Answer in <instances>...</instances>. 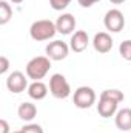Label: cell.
I'll return each instance as SVG.
<instances>
[{
  "label": "cell",
  "instance_id": "1",
  "mask_svg": "<svg viewBox=\"0 0 131 133\" xmlns=\"http://www.w3.org/2000/svg\"><path fill=\"white\" fill-rule=\"evenodd\" d=\"M125 99L123 93L120 90L111 88V90H103L100 93L99 98V104H97V111L102 118H111L117 113V107L122 101Z\"/></svg>",
  "mask_w": 131,
  "mask_h": 133
},
{
  "label": "cell",
  "instance_id": "2",
  "mask_svg": "<svg viewBox=\"0 0 131 133\" xmlns=\"http://www.w3.org/2000/svg\"><path fill=\"white\" fill-rule=\"evenodd\" d=\"M57 33L56 23L53 20L43 19V20H35L31 28H30V36L31 39L37 40V42H43V40H49L53 39Z\"/></svg>",
  "mask_w": 131,
  "mask_h": 133
},
{
  "label": "cell",
  "instance_id": "3",
  "mask_svg": "<svg viewBox=\"0 0 131 133\" xmlns=\"http://www.w3.org/2000/svg\"><path fill=\"white\" fill-rule=\"evenodd\" d=\"M51 68V59L48 56H37L33 57L26 64V76L33 81H40L43 79Z\"/></svg>",
  "mask_w": 131,
  "mask_h": 133
},
{
  "label": "cell",
  "instance_id": "4",
  "mask_svg": "<svg viewBox=\"0 0 131 133\" xmlns=\"http://www.w3.org/2000/svg\"><path fill=\"white\" fill-rule=\"evenodd\" d=\"M49 93L56 99H66L71 95V87L63 74L56 73L49 77Z\"/></svg>",
  "mask_w": 131,
  "mask_h": 133
},
{
  "label": "cell",
  "instance_id": "5",
  "mask_svg": "<svg viewBox=\"0 0 131 133\" xmlns=\"http://www.w3.org/2000/svg\"><path fill=\"white\" fill-rule=\"evenodd\" d=\"M72 101H74V105L77 108H90L96 104V91L91 88V87H79L76 91H74V96H72Z\"/></svg>",
  "mask_w": 131,
  "mask_h": 133
},
{
  "label": "cell",
  "instance_id": "6",
  "mask_svg": "<svg viewBox=\"0 0 131 133\" xmlns=\"http://www.w3.org/2000/svg\"><path fill=\"white\" fill-rule=\"evenodd\" d=\"M103 25L111 33H120L125 26V17L120 9H110L103 17Z\"/></svg>",
  "mask_w": 131,
  "mask_h": 133
},
{
  "label": "cell",
  "instance_id": "7",
  "mask_svg": "<svg viewBox=\"0 0 131 133\" xmlns=\"http://www.w3.org/2000/svg\"><path fill=\"white\" fill-rule=\"evenodd\" d=\"M28 76H25L22 71H12L8 77H6V88L11 91V93H22L25 91L30 85H28Z\"/></svg>",
  "mask_w": 131,
  "mask_h": 133
},
{
  "label": "cell",
  "instance_id": "8",
  "mask_svg": "<svg viewBox=\"0 0 131 133\" xmlns=\"http://www.w3.org/2000/svg\"><path fill=\"white\" fill-rule=\"evenodd\" d=\"M45 51L51 61H63V59H66V56L69 53V46L62 40H54V42H49L46 45Z\"/></svg>",
  "mask_w": 131,
  "mask_h": 133
},
{
  "label": "cell",
  "instance_id": "9",
  "mask_svg": "<svg viewBox=\"0 0 131 133\" xmlns=\"http://www.w3.org/2000/svg\"><path fill=\"white\" fill-rule=\"evenodd\" d=\"M88 43H90V37H88L86 31L79 30V31H76V33L72 34V37L69 40V48L74 53H82V51L86 50Z\"/></svg>",
  "mask_w": 131,
  "mask_h": 133
},
{
  "label": "cell",
  "instance_id": "10",
  "mask_svg": "<svg viewBox=\"0 0 131 133\" xmlns=\"http://www.w3.org/2000/svg\"><path fill=\"white\" fill-rule=\"evenodd\" d=\"M56 28H57V33L60 34H71L74 30H76V19L72 14L69 12H65L62 14L57 20H56Z\"/></svg>",
  "mask_w": 131,
  "mask_h": 133
},
{
  "label": "cell",
  "instance_id": "11",
  "mask_svg": "<svg viewBox=\"0 0 131 133\" xmlns=\"http://www.w3.org/2000/svg\"><path fill=\"white\" fill-rule=\"evenodd\" d=\"M93 46H94V50L97 53L105 54V53L111 51V48H113V39H111V36L108 33H103V31L97 33L94 36V39H93Z\"/></svg>",
  "mask_w": 131,
  "mask_h": 133
},
{
  "label": "cell",
  "instance_id": "12",
  "mask_svg": "<svg viewBox=\"0 0 131 133\" xmlns=\"http://www.w3.org/2000/svg\"><path fill=\"white\" fill-rule=\"evenodd\" d=\"M116 127L122 132H130L131 130V108H122L116 113Z\"/></svg>",
  "mask_w": 131,
  "mask_h": 133
},
{
  "label": "cell",
  "instance_id": "13",
  "mask_svg": "<svg viewBox=\"0 0 131 133\" xmlns=\"http://www.w3.org/2000/svg\"><path fill=\"white\" fill-rule=\"evenodd\" d=\"M28 95L34 101H42L48 95V87L42 81H34L33 84L28 87Z\"/></svg>",
  "mask_w": 131,
  "mask_h": 133
},
{
  "label": "cell",
  "instance_id": "14",
  "mask_svg": "<svg viewBox=\"0 0 131 133\" xmlns=\"http://www.w3.org/2000/svg\"><path fill=\"white\" fill-rule=\"evenodd\" d=\"M17 115L22 121L25 122H31L34 118L37 116V107L31 104V102H23L19 105V110H17Z\"/></svg>",
  "mask_w": 131,
  "mask_h": 133
},
{
  "label": "cell",
  "instance_id": "15",
  "mask_svg": "<svg viewBox=\"0 0 131 133\" xmlns=\"http://www.w3.org/2000/svg\"><path fill=\"white\" fill-rule=\"evenodd\" d=\"M11 17H12V9H11V6H9L5 0H2V2H0V25H6V23L11 20Z\"/></svg>",
  "mask_w": 131,
  "mask_h": 133
},
{
  "label": "cell",
  "instance_id": "16",
  "mask_svg": "<svg viewBox=\"0 0 131 133\" xmlns=\"http://www.w3.org/2000/svg\"><path fill=\"white\" fill-rule=\"evenodd\" d=\"M119 54L125 59V61H128L131 62V40H123L120 45H119Z\"/></svg>",
  "mask_w": 131,
  "mask_h": 133
},
{
  "label": "cell",
  "instance_id": "17",
  "mask_svg": "<svg viewBox=\"0 0 131 133\" xmlns=\"http://www.w3.org/2000/svg\"><path fill=\"white\" fill-rule=\"evenodd\" d=\"M69 3L71 0H49V5L54 11H63Z\"/></svg>",
  "mask_w": 131,
  "mask_h": 133
},
{
  "label": "cell",
  "instance_id": "18",
  "mask_svg": "<svg viewBox=\"0 0 131 133\" xmlns=\"http://www.w3.org/2000/svg\"><path fill=\"white\" fill-rule=\"evenodd\" d=\"M22 133H43V129L39 124H28L22 127Z\"/></svg>",
  "mask_w": 131,
  "mask_h": 133
},
{
  "label": "cell",
  "instance_id": "19",
  "mask_svg": "<svg viewBox=\"0 0 131 133\" xmlns=\"http://www.w3.org/2000/svg\"><path fill=\"white\" fill-rule=\"evenodd\" d=\"M9 68V61L6 56H0V74H5Z\"/></svg>",
  "mask_w": 131,
  "mask_h": 133
},
{
  "label": "cell",
  "instance_id": "20",
  "mask_svg": "<svg viewBox=\"0 0 131 133\" xmlns=\"http://www.w3.org/2000/svg\"><path fill=\"white\" fill-rule=\"evenodd\" d=\"M0 133H9V124L6 119H0Z\"/></svg>",
  "mask_w": 131,
  "mask_h": 133
},
{
  "label": "cell",
  "instance_id": "21",
  "mask_svg": "<svg viewBox=\"0 0 131 133\" xmlns=\"http://www.w3.org/2000/svg\"><path fill=\"white\" fill-rule=\"evenodd\" d=\"M79 2V5L80 6H83V8H90V6H93L94 3H97L100 0H77Z\"/></svg>",
  "mask_w": 131,
  "mask_h": 133
},
{
  "label": "cell",
  "instance_id": "22",
  "mask_svg": "<svg viewBox=\"0 0 131 133\" xmlns=\"http://www.w3.org/2000/svg\"><path fill=\"white\" fill-rule=\"evenodd\" d=\"M111 3H114V5H120V3H123L125 0H110Z\"/></svg>",
  "mask_w": 131,
  "mask_h": 133
},
{
  "label": "cell",
  "instance_id": "23",
  "mask_svg": "<svg viewBox=\"0 0 131 133\" xmlns=\"http://www.w3.org/2000/svg\"><path fill=\"white\" fill-rule=\"evenodd\" d=\"M9 2H12V3H22L23 0H9Z\"/></svg>",
  "mask_w": 131,
  "mask_h": 133
},
{
  "label": "cell",
  "instance_id": "24",
  "mask_svg": "<svg viewBox=\"0 0 131 133\" xmlns=\"http://www.w3.org/2000/svg\"><path fill=\"white\" fill-rule=\"evenodd\" d=\"M12 133H22V130H19V132H12Z\"/></svg>",
  "mask_w": 131,
  "mask_h": 133
}]
</instances>
